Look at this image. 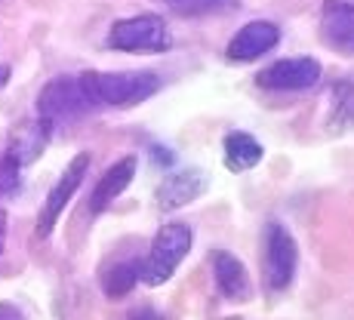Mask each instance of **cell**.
Wrapping results in <instances>:
<instances>
[{
  "mask_svg": "<svg viewBox=\"0 0 354 320\" xmlns=\"http://www.w3.org/2000/svg\"><path fill=\"white\" fill-rule=\"evenodd\" d=\"M324 65L315 56H292V59H277L268 68L256 74V84L271 93H299L311 90L321 80Z\"/></svg>",
  "mask_w": 354,
  "mask_h": 320,
  "instance_id": "cell-6",
  "label": "cell"
},
{
  "mask_svg": "<svg viewBox=\"0 0 354 320\" xmlns=\"http://www.w3.org/2000/svg\"><path fill=\"white\" fill-rule=\"evenodd\" d=\"M127 320H167L160 314V311H154V308H136V311H129Z\"/></svg>",
  "mask_w": 354,
  "mask_h": 320,
  "instance_id": "cell-20",
  "label": "cell"
},
{
  "mask_svg": "<svg viewBox=\"0 0 354 320\" xmlns=\"http://www.w3.org/2000/svg\"><path fill=\"white\" fill-rule=\"evenodd\" d=\"M299 268V247H296V237L283 222L271 219L265 222L262 228V274L268 290L281 292L287 290L296 277Z\"/></svg>",
  "mask_w": 354,
  "mask_h": 320,
  "instance_id": "cell-4",
  "label": "cell"
},
{
  "mask_svg": "<svg viewBox=\"0 0 354 320\" xmlns=\"http://www.w3.org/2000/svg\"><path fill=\"white\" fill-rule=\"evenodd\" d=\"M209 179L207 173H203L201 167H185V169H176V173H169L167 179L160 182L158 188V207L163 209V213H173V209L185 207V203L197 200L203 191H207Z\"/></svg>",
  "mask_w": 354,
  "mask_h": 320,
  "instance_id": "cell-10",
  "label": "cell"
},
{
  "mask_svg": "<svg viewBox=\"0 0 354 320\" xmlns=\"http://www.w3.org/2000/svg\"><path fill=\"white\" fill-rule=\"evenodd\" d=\"M209 265H213L216 287H219V292L228 302H247V299L253 296L250 274L234 253H228V250H213V253H209Z\"/></svg>",
  "mask_w": 354,
  "mask_h": 320,
  "instance_id": "cell-11",
  "label": "cell"
},
{
  "mask_svg": "<svg viewBox=\"0 0 354 320\" xmlns=\"http://www.w3.org/2000/svg\"><path fill=\"white\" fill-rule=\"evenodd\" d=\"M86 169H90V154L84 151L68 163L62 169V176H59V182L50 188V194H46V200H44V209H40V216H37V237L40 241H46V237L53 234L56 222L62 219L65 207L71 203V197L77 194V188L84 185Z\"/></svg>",
  "mask_w": 354,
  "mask_h": 320,
  "instance_id": "cell-7",
  "label": "cell"
},
{
  "mask_svg": "<svg viewBox=\"0 0 354 320\" xmlns=\"http://www.w3.org/2000/svg\"><path fill=\"white\" fill-rule=\"evenodd\" d=\"M3 241H6V219L0 213V253H3Z\"/></svg>",
  "mask_w": 354,
  "mask_h": 320,
  "instance_id": "cell-22",
  "label": "cell"
},
{
  "mask_svg": "<svg viewBox=\"0 0 354 320\" xmlns=\"http://www.w3.org/2000/svg\"><path fill=\"white\" fill-rule=\"evenodd\" d=\"M151 158H154V163H160V167L163 169H167V167H173V151H167V148H163V145H151Z\"/></svg>",
  "mask_w": 354,
  "mask_h": 320,
  "instance_id": "cell-19",
  "label": "cell"
},
{
  "mask_svg": "<svg viewBox=\"0 0 354 320\" xmlns=\"http://www.w3.org/2000/svg\"><path fill=\"white\" fill-rule=\"evenodd\" d=\"M90 111H96V108H93L90 96H86V86L80 74L53 77L37 96V117L46 120L50 126H56L59 120H77Z\"/></svg>",
  "mask_w": 354,
  "mask_h": 320,
  "instance_id": "cell-5",
  "label": "cell"
},
{
  "mask_svg": "<svg viewBox=\"0 0 354 320\" xmlns=\"http://www.w3.org/2000/svg\"><path fill=\"white\" fill-rule=\"evenodd\" d=\"M0 320H22V314L12 305H0Z\"/></svg>",
  "mask_w": 354,
  "mask_h": 320,
  "instance_id": "cell-21",
  "label": "cell"
},
{
  "mask_svg": "<svg viewBox=\"0 0 354 320\" xmlns=\"http://www.w3.org/2000/svg\"><path fill=\"white\" fill-rule=\"evenodd\" d=\"M19 179H22V167H19L10 154H0V197L16 191Z\"/></svg>",
  "mask_w": 354,
  "mask_h": 320,
  "instance_id": "cell-18",
  "label": "cell"
},
{
  "mask_svg": "<svg viewBox=\"0 0 354 320\" xmlns=\"http://www.w3.org/2000/svg\"><path fill=\"white\" fill-rule=\"evenodd\" d=\"M333 111H330V133H345L354 126V77H345L339 84H333Z\"/></svg>",
  "mask_w": 354,
  "mask_h": 320,
  "instance_id": "cell-16",
  "label": "cell"
},
{
  "mask_svg": "<svg viewBox=\"0 0 354 320\" xmlns=\"http://www.w3.org/2000/svg\"><path fill=\"white\" fill-rule=\"evenodd\" d=\"M50 135H53V126L46 124V120H40V117L25 120V124H19L16 129H12V135H10V142H6L3 154H10L19 167H28V163H34L40 154H44Z\"/></svg>",
  "mask_w": 354,
  "mask_h": 320,
  "instance_id": "cell-13",
  "label": "cell"
},
{
  "mask_svg": "<svg viewBox=\"0 0 354 320\" xmlns=\"http://www.w3.org/2000/svg\"><path fill=\"white\" fill-rule=\"evenodd\" d=\"M321 37L339 56H354V0H324Z\"/></svg>",
  "mask_w": 354,
  "mask_h": 320,
  "instance_id": "cell-8",
  "label": "cell"
},
{
  "mask_svg": "<svg viewBox=\"0 0 354 320\" xmlns=\"http://www.w3.org/2000/svg\"><path fill=\"white\" fill-rule=\"evenodd\" d=\"M80 77L93 108H133L160 90L154 71H84Z\"/></svg>",
  "mask_w": 354,
  "mask_h": 320,
  "instance_id": "cell-1",
  "label": "cell"
},
{
  "mask_svg": "<svg viewBox=\"0 0 354 320\" xmlns=\"http://www.w3.org/2000/svg\"><path fill=\"white\" fill-rule=\"evenodd\" d=\"M231 3L234 0H167V6L179 16H207V12H219Z\"/></svg>",
  "mask_w": 354,
  "mask_h": 320,
  "instance_id": "cell-17",
  "label": "cell"
},
{
  "mask_svg": "<svg viewBox=\"0 0 354 320\" xmlns=\"http://www.w3.org/2000/svg\"><path fill=\"white\" fill-rule=\"evenodd\" d=\"M108 46L120 53H136V56H158L173 46V34L160 16L142 12V16L118 19L108 31Z\"/></svg>",
  "mask_w": 354,
  "mask_h": 320,
  "instance_id": "cell-3",
  "label": "cell"
},
{
  "mask_svg": "<svg viewBox=\"0 0 354 320\" xmlns=\"http://www.w3.org/2000/svg\"><path fill=\"white\" fill-rule=\"evenodd\" d=\"M192 228L185 222H167L160 225V231L154 234L151 250L142 258V281L148 287H160L176 274V268L182 265V258L192 253Z\"/></svg>",
  "mask_w": 354,
  "mask_h": 320,
  "instance_id": "cell-2",
  "label": "cell"
},
{
  "mask_svg": "<svg viewBox=\"0 0 354 320\" xmlns=\"http://www.w3.org/2000/svg\"><path fill=\"white\" fill-rule=\"evenodd\" d=\"M277 40H281V28L268 19H256V22H247L228 40L225 56L231 62H253V59L274 50Z\"/></svg>",
  "mask_w": 354,
  "mask_h": 320,
  "instance_id": "cell-9",
  "label": "cell"
},
{
  "mask_svg": "<svg viewBox=\"0 0 354 320\" xmlns=\"http://www.w3.org/2000/svg\"><path fill=\"white\" fill-rule=\"evenodd\" d=\"M6 77H10V68H0V84H6Z\"/></svg>",
  "mask_w": 354,
  "mask_h": 320,
  "instance_id": "cell-23",
  "label": "cell"
},
{
  "mask_svg": "<svg viewBox=\"0 0 354 320\" xmlns=\"http://www.w3.org/2000/svg\"><path fill=\"white\" fill-rule=\"evenodd\" d=\"M222 158H225V167L231 173H247L265 158V148L259 145L256 135L243 133V129H231L222 142Z\"/></svg>",
  "mask_w": 354,
  "mask_h": 320,
  "instance_id": "cell-14",
  "label": "cell"
},
{
  "mask_svg": "<svg viewBox=\"0 0 354 320\" xmlns=\"http://www.w3.org/2000/svg\"><path fill=\"white\" fill-rule=\"evenodd\" d=\"M136 167H139L136 154H127V158L114 160L111 167L102 173V179L96 182V188H93V194H90V209L93 213H105V209L127 191L129 182H133V176H136Z\"/></svg>",
  "mask_w": 354,
  "mask_h": 320,
  "instance_id": "cell-12",
  "label": "cell"
},
{
  "mask_svg": "<svg viewBox=\"0 0 354 320\" xmlns=\"http://www.w3.org/2000/svg\"><path fill=\"white\" fill-rule=\"evenodd\" d=\"M99 281H102V290H105L108 299H124L127 292L142 281V258L133 256V258H120V262L108 265Z\"/></svg>",
  "mask_w": 354,
  "mask_h": 320,
  "instance_id": "cell-15",
  "label": "cell"
}]
</instances>
